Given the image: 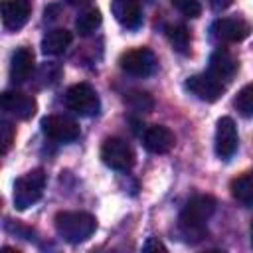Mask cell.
<instances>
[{"label": "cell", "mask_w": 253, "mask_h": 253, "mask_svg": "<svg viewBox=\"0 0 253 253\" xmlns=\"http://www.w3.org/2000/svg\"><path fill=\"white\" fill-rule=\"evenodd\" d=\"M233 105H235V109L239 111V115H243V117H253V83L245 85V87L237 93V97L233 99Z\"/></svg>", "instance_id": "obj_22"}, {"label": "cell", "mask_w": 253, "mask_h": 253, "mask_svg": "<svg viewBox=\"0 0 253 253\" xmlns=\"http://www.w3.org/2000/svg\"><path fill=\"white\" fill-rule=\"evenodd\" d=\"M142 249L144 251H166V247L158 239H154V237H148V241L142 245Z\"/></svg>", "instance_id": "obj_25"}, {"label": "cell", "mask_w": 253, "mask_h": 253, "mask_svg": "<svg viewBox=\"0 0 253 253\" xmlns=\"http://www.w3.org/2000/svg\"><path fill=\"white\" fill-rule=\"evenodd\" d=\"M42 130L45 136L57 142H71L79 138V125L65 115H47L42 119Z\"/></svg>", "instance_id": "obj_9"}, {"label": "cell", "mask_w": 253, "mask_h": 253, "mask_svg": "<svg viewBox=\"0 0 253 253\" xmlns=\"http://www.w3.org/2000/svg\"><path fill=\"white\" fill-rule=\"evenodd\" d=\"M71 40H73V36H71L69 30H65V28H53V30H49L42 38V51L45 55H59V53H63L69 47Z\"/></svg>", "instance_id": "obj_17"}, {"label": "cell", "mask_w": 253, "mask_h": 253, "mask_svg": "<svg viewBox=\"0 0 253 253\" xmlns=\"http://www.w3.org/2000/svg\"><path fill=\"white\" fill-rule=\"evenodd\" d=\"M144 2H152V0H144Z\"/></svg>", "instance_id": "obj_29"}, {"label": "cell", "mask_w": 253, "mask_h": 253, "mask_svg": "<svg viewBox=\"0 0 253 253\" xmlns=\"http://www.w3.org/2000/svg\"><path fill=\"white\" fill-rule=\"evenodd\" d=\"M111 12L115 20L128 30H136L142 22V10L138 0H113Z\"/></svg>", "instance_id": "obj_15"}, {"label": "cell", "mask_w": 253, "mask_h": 253, "mask_svg": "<svg viewBox=\"0 0 253 253\" xmlns=\"http://www.w3.org/2000/svg\"><path fill=\"white\" fill-rule=\"evenodd\" d=\"M32 14V4L28 0H4L2 2V24L6 30H20L26 26Z\"/></svg>", "instance_id": "obj_13"}, {"label": "cell", "mask_w": 253, "mask_h": 253, "mask_svg": "<svg viewBox=\"0 0 253 253\" xmlns=\"http://www.w3.org/2000/svg\"><path fill=\"white\" fill-rule=\"evenodd\" d=\"M249 233H251V245H253V221H251V229H249Z\"/></svg>", "instance_id": "obj_28"}, {"label": "cell", "mask_w": 253, "mask_h": 253, "mask_svg": "<svg viewBox=\"0 0 253 253\" xmlns=\"http://www.w3.org/2000/svg\"><path fill=\"white\" fill-rule=\"evenodd\" d=\"M101 158L103 162L117 172H126L134 166V150L125 138L111 136L101 146Z\"/></svg>", "instance_id": "obj_5"}, {"label": "cell", "mask_w": 253, "mask_h": 253, "mask_svg": "<svg viewBox=\"0 0 253 253\" xmlns=\"http://www.w3.org/2000/svg\"><path fill=\"white\" fill-rule=\"evenodd\" d=\"M186 89L198 97L200 101H206V103H213L221 97V93L225 91V83L221 79H217L215 75H211L210 71L206 73H196L192 77H188L186 81Z\"/></svg>", "instance_id": "obj_8"}, {"label": "cell", "mask_w": 253, "mask_h": 253, "mask_svg": "<svg viewBox=\"0 0 253 253\" xmlns=\"http://www.w3.org/2000/svg\"><path fill=\"white\" fill-rule=\"evenodd\" d=\"M239 69V61L237 57L225 49V47H217L211 55H210V65H208V71L211 75H215L217 79H221L223 83H227Z\"/></svg>", "instance_id": "obj_14"}, {"label": "cell", "mask_w": 253, "mask_h": 253, "mask_svg": "<svg viewBox=\"0 0 253 253\" xmlns=\"http://www.w3.org/2000/svg\"><path fill=\"white\" fill-rule=\"evenodd\" d=\"M65 107L81 117H93L101 109L97 91L89 83H75L65 93Z\"/></svg>", "instance_id": "obj_4"}, {"label": "cell", "mask_w": 253, "mask_h": 253, "mask_svg": "<svg viewBox=\"0 0 253 253\" xmlns=\"http://www.w3.org/2000/svg\"><path fill=\"white\" fill-rule=\"evenodd\" d=\"M251 24L239 16L233 18H219L211 24V36L221 43H237L243 42L251 34Z\"/></svg>", "instance_id": "obj_7"}, {"label": "cell", "mask_w": 253, "mask_h": 253, "mask_svg": "<svg viewBox=\"0 0 253 253\" xmlns=\"http://www.w3.org/2000/svg\"><path fill=\"white\" fill-rule=\"evenodd\" d=\"M172 6L188 18H198L202 14V4L198 0H172Z\"/></svg>", "instance_id": "obj_23"}, {"label": "cell", "mask_w": 253, "mask_h": 253, "mask_svg": "<svg viewBox=\"0 0 253 253\" xmlns=\"http://www.w3.org/2000/svg\"><path fill=\"white\" fill-rule=\"evenodd\" d=\"M125 103L136 113H150L154 109V99L146 91H130V93H126Z\"/></svg>", "instance_id": "obj_21"}, {"label": "cell", "mask_w": 253, "mask_h": 253, "mask_svg": "<svg viewBox=\"0 0 253 253\" xmlns=\"http://www.w3.org/2000/svg\"><path fill=\"white\" fill-rule=\"evenodd\" d=\"M208 2H210L211 10H215V12H221V10H225L233 4V0H208Z\"/></svg>", "instance_id": "obj_26"}, {"label": "cell", "mask_w": 253, "mask_h": 253, "mask_svg": "<svg viewBox=\"0 0 253 253\" xmlns=\"http://www.w3.org/2000/svg\"><path fill=\"white\" fill-rule=\"evenodd\" d=\"M32 71H34V51L28 47H18L12 53V61H10L12 83H24L26 79H30Z\"/></svg>", "instance_id": "obj_16"}, {"label": "cell", "mask_w": 253, "mask_h": 253, "mask_svg": "<svg viewBox=\"0 0 253 253\" xmlns=\"http://www.w3.org/2000/svg\"><path fill=\"white\" fill-rule=\"evenodd\" d=\"M174 132L164 125H152L142 134V144L152 154H166L174 148Z\"/></svg>", "instance_id": "obj_11"}, {"label": "cell", "mask_w": 253, "mask_h": 253, "mask_svg": "<svg viewBox=\"0 0 253 253\" xmlns=\"http://www.w3.org/2000/svg\"><path fill=\"white\" fill-rule=\"evenodd\" d=\"M45 188V174L42 168H34L14 182V206L16 210H28L34 206Z\"/></svg>", "instance_id": "obj_3"}, {"label": "cell", "mask_w": 253, "mask_h": 253, "mask_svg": "<svg viewBox=\"0 0 253 253\" xmlns=\"http://www.w3.org/2000/svg\"><path fill=\"white\" fill-rule=\"evenodd\" d=\"M239 144L237 126L231 117H221L215 125V154L221 160H229Z\"/></svg>", "instance_id": "obj_10"}, {"label": "cell", "mask_w": 253, "mask_h": 253, "mask_svg": "<svg viewBox=\"0 0 253 253\" xmlns=\"http://www.w3.org/2000/svg\"><path fill=\"white\" fill-rule=\"evenodd\" d=\"M166 38L170 42V45L182 53V55H188L190 53V32L186 26L182 24H174V26H168L166 28Z\"/></svg>", "instance_id": "obj_19"}, {"label": "cell", "mask_w": 253, "mask_h": 253, "mask_svg": "<svg viewBox=\"0 0 253 253\" xmlns=\"http://www.w3.org/2000/svg\"><path fill=\"white\" fill-rule=\"evenodd\" d=\"M101 12L97 10V8H87V10H83L79 16H77V20H75V30L81 34V36H89V34H93L99 26H101Z\"/></svg>", "instance_id": "obj_20"}, {"label": "cell", "mask_w": 253, "mask_h": 253, "mask_svg": "<svg viewBox=\"0 0 253 253\" xmlns=\"http://www.w3.org/2000/svg\"><path fill=\"white\" fill-rule=\"evenodd\" d=\"M0 132H2V154H6L14 142V126L8 121L0 123Z\"/></svg>", "instance_id": "obj_24"}, {"label": "cell", "mask_w": 253, "mask_h": 253, "mask_svg": "<svg viewBox=\"0 0 253 253\" xmlns=\"http://www.w3.org/2000/svg\"><path fill=\"white\" fill-rule=\"evenodd\" d=\"M67 4H71V6H85L89 0H65Z\"/></svg>", "instance_id": "obj_27"}, {"label": "cell", "mask_w": 253, "mask_h": 253, "mask_svg": "<svg viewBox=\"0 0 253 253\" xmlns=\"http://www.w3.org/2000/svg\"><path fill=\"white\" fill-rule=\"evenodd\" d=\"M2 109L20 121H28L36 113V101H34V97H30L26 93L6 91L2 95Z\"/></svg>", "instance_id": "obj_12"}, {"label": "cell", "mask_w": 253, "mask_h": 253, "mask_svg": "<svg viewBox=\"0 0 253 253\" xmlns=\"http://www.w3.org/2000/svg\"><path fill=\"white\" fill-rule=\"evenodd\" d=\"M231 196L245 206H253V174H243L231 180Z\"/></svg>", "instance_id": "obj_18"}, {"label": "cell", "mask_w": 253, "mask_h": 253, "mask_svg": "<svg viewBox=\"0 0 253 253\" xmlns=\"http://www.w3.org/2000/svg\"><path fill=\"white\" fill-rule=\"evenodd\" d=\"M53 221L57 235L67 243H81L97 229V219L87 211H59Z\"/></svg>", "instance_id": "obj_2"}, {"label": "cell", "mask_w": 253, "mask_h": 253, "mask_svg": "<svg viewBox=\"0 0 253 253\" xmlns=\"http://www.w3.org/2000/svg\"><path fill=\"white\" fill-rule=\"evenodd\" d=\"M215 211V200L211 196L192 198L180 213V229L188 239H202L208 219Z\"/></svg>", "instance_id": "obj_1"}, {"label": "cell", "mask_w": 253, "mask_h": 253, "mask_svg": "<svg viewBox=\"0 0 253 253\" xmlns=\"http://www.w3.org/2000/svg\"><path fill=\"white\" fill-rule=\"evenodd\" d=\"M119 65L125 73L134 77H148L156 69V55L148 47H134L121 55Z\"/></svg>", "instance_id": "obj_6"}]
</instances>
